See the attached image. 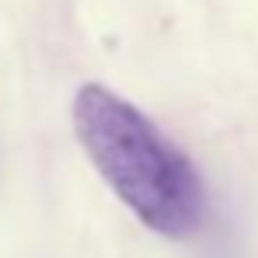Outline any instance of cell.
Wrapping results in <instances>:
<instances>
[{"label":"cell","mask_w":258,"mask_h":258,"mask_svg":"<svg viewBox=\"0 0 258 258\" xmlns=\"http://www.w3.org/2000/svg\"><path fill=\"white\" fill-rule=\"evenodd\" d=\"M74 129L94 171L143 227L171 241L203 227L199 171L136 105L105 84H84L74 98Z\"/></svg>","instance_id":"1"}]
</instances>
